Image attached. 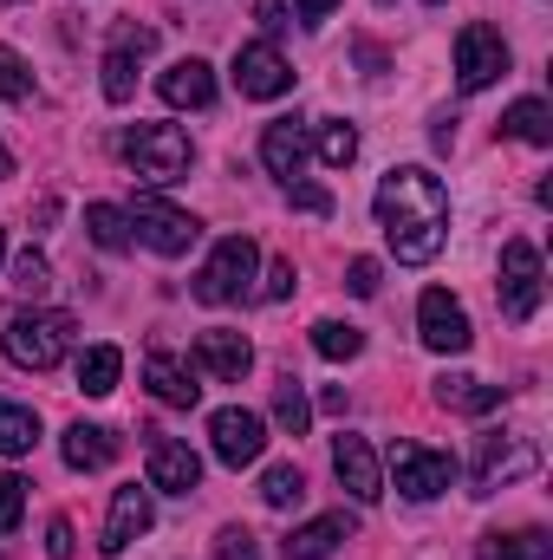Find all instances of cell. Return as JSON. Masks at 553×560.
<instances>
[{"label":"cell","instance_id":"cell-46","mask_svg":"<svg viewBox=\"0 0 553 560\" xmlns=\"http://www.w3.org/2000/svg\"><path fill=\"white\" fill-rule=\"evenodd\" d=\"M0 261H7V235H0Z\"/></svg>","mask_w":553,"mask_h":560},{"label":"cell","instance_id":"cell-22","mask_svg":"<svg viewBox=\"0 0 553 560\" xmlns=\"http://www.w3.org/2000/svg\"><path fill=\"white\" fill-rule=\"evenodd\" d=\"M436 405L443 411H462V418H482V411L502 405V385H482L469 372H449V378H436Z\"/></svg>","mask_w":553,"mask_h":560},{"label":"cell","instance_id":"cell-20","mask_svg":"<svg viewBox=\"0 0 553 560\" xmlns=\"http://www.w3.org/2000/svg\"><path fill=\"white\" fill-rule=\"evenodd\" d=\"M261 163H268V176H280V183H299V163H306V125H299V118H274V125L261 131Z\"/></svg>","mask_w":553,"mask_h":560},{"label":"cell","instance_id":"cell-28","mask_svg":"<svg viewBox=\"0 0 553 560\" xmlns=\"http://www.w3.org/2000/svg\"><path fill=\"white\" fill-rule=\"evenodd\" d=\"M274 423L286 430V436H306V423H313V405H306V392H299L293 372L274 385Z\"/></svg>","mask_w":553,"mask_h":560},{"label":"cell","instance_id":"cell-47","mask_svg":"<svg viewBox=\"0 0 553 560\" xmlns=\"http://www.w3.org/2000/svg\"><path fill=\"white\" fill-rule=\"evenodd\" d=\"M430 7H443V0H430Z\"/></svg>","mask_w":553,"mask_h":560},{"label":"cell","instance_id":"cell-45","mask_svg":"<svg viewBox=\"0 0 553 560\" xmlns=\"http://www.w3.org/2000/svg\"><path fill=\"white\" fill-rule=\"evenodd\" d=\"M7 176H13V150L0 143V183H7Z\"/></svg>","mask_w":553,"mask_h":560},{"label":"cell","instance_id":"cell-23","mask_svg":"<svg viewBox=\"0 0 553 560\" xmlns=\"http://www.w3.org/2000/svg\"><path fill=\"white\" fill-rule=\"evenodd\" d=\"M118 372H125V352H118V346H92V352L79 359V392H85V398H111V392H118Z\"/></svg>","mask_w":553,"mask_h":560},{"label":"cell","instance_id":"cell-37","mask_svg":"<svg viewBox=\"0 0 553 560\" xmlns=\"http://www.w3.org/2000/svg\"><path fill=\"white\" fill-rule=\"evenodd\" d=\"M286 196H293V209H306V215H332V196H326L319 183H286Z\"/></svg>","mask_w":553,"mask_h":560},{"label":"cell","instance_id":"cell-29","mask_svg":"<svg viewBox=\"0 0 553 560\" xmlns=\"http://www.w3.org/2000/svg\"><path fill=\"white\" fill-rule=\"evenodd\" d=\"M313 352L332 359V365H339V359H358V352H365V332H358V326H339V319H319V326H313Z\"/></svg>","mask_w":553,"mask_h":560},{"label":"cell","instance_id":"cell-41","mask_svg":"<svg viewBox=\"0 0 553 560\" xmlns=\"http://www.w3.org/2000/svg\"><path fill=\"white\" fill-rule=\"evenodd\" d=\"M293 293V261H274L268 268V287H261V300H286Z\"/></svg>","mask_w":553,"mask_h":560},{"label":"cell","instance_id":"cell-1","mask_svg":"<svg viewBox=\"0 0 553 560\" xmlns=\"http://www.w3.org/2000/svg\"><path fill=\"white\" fill-rule=\"evenodd\" d=\"M372 209H378V229H385V242H391V255L404 268H423V261L443 255V242H449V196H443V183L430 170H416V163L391 170L378 183Z\"/></svg>","mask_w":553,"mask_h":560},{"label":"cell","instance_id":"cell-25","mask_svg":"<svg viewBox=\"0 0 553 560\" xmlns=\"http://www.w3.org/2000/svg\"><path fill=\"white\" fill-rule=\"evenodd\" d=\"M85 235H92L105 255H125V248H131V215L111 209V202H92V209H85Z\"/></svg>","mask_w":553,"mask_h":560},{"label":"cell","instance_id":"cell-13","mask_svg":"<svg viewBox=\"0 0 553 560\" xmlns=\"http://www.w3.org/2000/svg\"><path fill=\"white\" fill-rule=\"evenodd\" d=\"M196 482H202V456H196L189 443L150 430V489H163V495H196Z\"/></svg>","mask_w":553,"mask_h":560},{"label":"cell","instance_id":"cell-11","mask_svg":"<svg viewBox=\"0 0 553 560\" xmlns=\"http://www.w3.org/2000/svg\"><path fill=\"white\" fill-rule=\"evenodd\" d=\"M416 332H423V346L430 352H469V313H462V300L449 293V287H430L423 300H416Z\"/></svg>","mask_w":553,"mask_h":560},{"label":"cell","instance_id":"cell-43","mask_svg":"<svg viewBox=\"0 0 553 560\" xmlns=\"http://www.w3.org/2000/svg\"><path fill=\"white\" fill-rule=\"evenodd\" d=\"M293 7H299V20H306V26H319V20H326L339 0H293Z\"/></svg>","mask_w":553,"mask_h":560},{"label":"cell","instance_id":"cell-5","mask_svg":"<svg viewBox=\"0 0 553 560\" xmlns=\"http://www.w3.org/2000/svg\"><path fill=\"white\" fill-rule=\"evenodd\" d=\"M255 261H261V248H255L248 235H222L215 255H209L202 275H196V300H202V306H228V300H242L248 280H255Z\"/></svg>","mask_w":553,"mask_h":560},{"label":"cell","instance_id":"cell-3","mask_svg":"<svg viewBox=\"0 0 553 560\" xmlns=\"http://www.w3.org/2000/svg\"><path fill=\"white\" fill-rule=\"evenodd\" d=\"M72 313H13L7 326V359L26 365V372H52L66 352H72Z\"/></svg>","mask_w":553,"mask_h":560},{"label":"cell","instance_id":"cell-2","mask_svg":"<svg viewBox=\"0 0 553 560\" xmlns=\"http://www.w3.org/2000/svg\"><path fill=\"white\" fill-rule=\"evenodd\" d=\"M125 163L138 170L150 189H169V183L189 176L196 143H189L183 125H131V131H125Z\"/></svg>","mask_w":553,"mask_h":560},{"label":"cell","instance_id":"cell-36","mask_svg":"<svg viewBox=\"0 0 553 560\" xmlns=\"http://www.w3.org/2000/svg\"><path fill=\"white\" fill-rule=\"evenodd\" d=\"M215 560H261V541L248 528H222L215 535Z\"/></svg>","mask_w":553,"mask_h":560},{"label":"cell","instance_id":"cell-30","mask_svg":"<svg viewBox=\"0 0 553 560\" xmlns=\"http://www.w3.org/2000/svg\"><path fill=\"white\" fill-rule=\"evenodd\" d=\"M131 92H138V52L111 46V52H105V98H111V105H131Z\"/></svg>","mask_w":553,"mask_h":560},{"label":"cell","instance_id":"cell-27","mask_svg":"<svg viewBox=\"0 0 553 560\" xmlns=\"http://www.w3.org/2000/svg\"><path fill=\"white\" fill-rule=\"evenodd\" d=\"M39 443V418L13 398H0V456H26Z\"/></svg>","mask_w":553,"mask_h":560},{"label":"cell","instance_id":"cell-14","mask_svg":"<svg viewBox=\"0 0 553 560\" xmlns=\"http://www.w3.org/2000/svg\"><path fill=\"white\" fill-rule=\"evenodd\" d=\"M143 385H150V398L169 405V411H196V405H202L196 365H183L176 352H150V359H143Z\"/></svg>","mask_w":553,"mask_h":560},{"label":"cell","instance_id":"cell-26","mask_svg":"<svg viewBox=\"0 0 553 560\" xmlns=\"http://www.w3.org/2000/svg\"><path fill=\"white\" fill-rule=\"evenodd\" d=\"M475 560H553V541L541 528H521V535H489Z\"/></svg>","mask_w":553,"mask_h":560},{"label":"cell","instance_id":"cell-12","mask_svg":"<svg viewBox=\"0 0 553 560\" xmlns=\"http://www.w3.org/2000/svg\"><path fill=\"white\" fill-rule=\"evenodd\" d=\"M235 85H242V98H280V92H293V66L280 59L274 39H248L235 52Z\"/></svg>","mask_w":553,"mask_h":560},{"label":"cell","instance_id":"cell-34","mask_svg":"<svg viewBox=\"0 0 553 560\" xmlns=\"http://www.w3.org/2000/svg\"><path fill=\"white\" fill-rule=\"evenodd\" d=\"M13 287H20V293H33V300L52 287V268H46V255H39V248H26V255L13 261Z\"/></svg>","mask_w":553,"mask_h":560},{"label":"cell","instance_id":"cell-6","mask_svg":"<svg viewBox=\"0 0 553 560\" xmlns=\"http://www.w3.org/2000/svg\"><path fill=\"white\" fill-rule=\"evenodd\" d=\"M541 293H548V280H541V248H534V242H508V248H502V319L528 326V319L541 313Z\"/></svg>","mask_w":553,"mask_h":560},{"label":"cell","instance_id":"cell-4","mask_svg":"<svg viewBox=\"0 0 553 560\" xmlns=\"http://www.w3.org/2000/svg\"><path fill=\"white\" fill-rule=\"evenodd\" d=\"M125 215H131L138 242L150 248V255H163V261H176V255H189V248L202 242V222H196V215H183V209H169L156 189H150V196H138Z\"/></svg>","mask_w":553,"mask_h":560},{"label":"cell","instance_id":"cell-33","mask_svg":"<svg viewBox=\"0 0 553 560\" xmlns=\"http://www.w3.org/2000/svg\"><path fill=\"white\" fill-rule=\"evenodd\" d=\"M0 98H33V72H26V59L13 52V46H0Z\"/></svg>","mask_w":553,"mask_h":560},{"label":"cell","instance_id":"cell-21","mask_svg":"<svg viewBox=\"0 0 553 560\" xmlns=\"http://www.w3.org/2000/svg\"><path fill=\"white\" fill-rule=\"evenodd\" d=\"M59 450H66V469H105L125 443H118V430H105V423H72V430L59 436Z\"/></svg>","mask_w":553,"mask_h":560},{"label":"cell","instance_id":"cell-15","mask_svg":"<svg viewBox=\"0 0 553 560\" xmlns=\"http://www.w3.org/2000/svg\"><path fill=\"white\" fill-rule=\"evenodd\" d=\"M150 522H156V509H150V489H138V482H125L118 495H111V515H105V555H125L138 535H150Z\"/></svg>","mask_w":553,"mask_h":560},{"label":"cell","instance_id":"cell-17","mask_svg":"<svg viewBox=\"0 0 553 560\" xmlns=\"http://www.w3.org/2000/svg\"><path fill=\"white\" fill-rule=\"evenodd\" d=\"M196 365L235 385V378H248V365H255V346H248L242 332H228V326H209V332H196Z\"/></svg>","mask_w":553,"mask_h":560},{"label":"cell","instance_id":"cell-9","mask_svg":"<svg viewBox=\"0 0 553 560\" xmlns=\"http://www.w3.org/2000/svg\"><path fill=\"white\" fill-rule=\"evenodd\" d=\"M209 450H215V463H228V469L261 463V450H268V423H261V411H242V405L215 411V418H209Z\"/></svg>","mask_w":553,"mask_h":560},{"label":"cell","instance_id":"cell-39","mask_svg":"<svg viewBox=\"0 0 553 560\" xmlns=\"http://www.w3.org/2000/svg\"><path fill=\"white\" fill-rule=\"evenodd\" d=\"M46 555H52V560H72V555H79V535H72V522H66V515L46 528Z\"/></svg>","mask_w":553,"mask_h":560},{"label":"cell","instance_id":"cell-10","mask_svg":"<svg viewBox=\"0 0 553 560\" xmlns=\"http://www.w3.org/2000/svg\"><path fill=\"white\" fill-rule=\"evenodd\" d=\"M391 469H398V489L411 502H436L456 482V456L449 450H423V443H391Z\"/></svg>","mask_w":553,"mask_h":560},{"label":"cell","instance_id":"cell-16","mask_svg":"<svg viewBox=\"0 0 553 560\" xmlns=\"http://www.w3.org/2000/svg\"><path fill=\"white\" fill-rule=\"evenodd\" d=\"M332 469H339V482H345L352 502H378L385 495V476H378V456H372L365 436H339L332 443Z\"/></svg>","mask_w":553,"mask_h":560},{"label":"cell","instance_id":"cell-24","mask_svg":"<svg viewBox=\"0 0 553 560\" xmlns=\"http://www.w3.org/2000/svg\"><path fill=\"white\" fill-rule=\"evenodd\" d=\"M502 131H508V138H521V143H534V150H548V143H553V112L541 105V98H515V105H508V118H502Z\"/></svg>","mask_w":553,"mask_h":560},{"label":"cell","instance_id":"cell-8","mask_svg":"<svg viewBox=\"0 0 553 560\" xmlns=\"http://www.w3.org/2000/svg\"><path fill=\"white\" fill-rule=\"evenodd\" d=\"M541 469V443L534 436H482V456H475V495H495L521 476Z\"/></svg>","mask_w":553,"mask_h":560},{"label":"cell","instance_id":"cell-44","mask_svg":"<svg viewBox=\"0 0 553 560\" xmlns=\"http://www.w3.org/2000/svg\"><path fill=\"white\" fill-rule=\"evenodd\" d=\"M319 411H326V418H345V392H339V385H326V392H319Z\"/></svg>","mask_w":553,"mask_h":560},{"label":"cell","instance_id":"cell-38","mask_svg":"<svg viewBox=\"0 0 553 560\" xmlns=\"http://www.w3.org/2000/svg\"><path fill=\"white\" fill-rule=\"evenodd\" d=\"M345 287H352L358 300H372V293H378V261H372V255H358V261L345 268Z\"/></svg>","mask_w":553,"mask_h":560},{"label":"cell","instance_id":"cell-19","mask_svg":"<svg viewBox=\"0 0 553 560\" xmlns=\"http://www.w3.org/2000/svg\"><path fill=\"white\" fill-rule=\"evenodd\" d=\"M339 541H352V515L339 509V515H313V522H299L286 541H280V555L286 560H326Z\"/></svg>","mask_w":553,"mask_h":560},{"label":"cell","instance_id":"cell-40","mask_svg":"<svg viewBox=\"0 0 553 560\" xmlns=\"http://www.w3.org/2000/svg\"><path fill=\"white\" fill-rule=\"evenodd\" d=\"M111 46H125V52H156V33H150V26H118V33H111Z\"/></svg>","mask_w":553,"mask_h":560},{"label":"cell","instance_id":"cell-32","mask_svg":"<svg viewBox=\"0 0 553 560\" xmlns=\"http://www.w3.org/2000/svg\"><path fill=\"white\" fill-rule=\"evenodd\" d=\"M358 156V131L352 125H319V163L326 170H345Z\"/></svg>","mask_w":553,"mask_h":560},{"label":"cell","instance_id":"cell-35","mask_svg":"<svg viewBox=\"0 0 553 560\" xmlns=\"http://www.w3.org/2000/svg\"><path fill=\"white\" fill-rule=\"evenodd\" d=\"M26 515V482L20 476H0V535H13Z\"/></svg>","mask_w":553,"mask_h":560},{"label":"cell","instance_id":"cell-7","mask_svg":"<svg viewBox=\"0 0 553 560\" xmlns=\"http://www.w3.org/2000/svg\"><path fill=\"white\" fill-rule=\"evenodd\" d=\"M508 72V39L489 26V20H469L462 33H456V85L462 92H482V85H495Z\"/></svg>","mask_w":553,"mask_h":560},{"label":"cell","instance_id":"cell-18","mask_svg":"<svg viewBox=\"0 0 553 560\" xmlns=\"http://www.w3.org/2000/svg\"><path fill=\"white\" fill-rule=\"evenodd\" d=\"M156 92H163V105H176V112H209V105H215V72H209L202 59H176V66L156 79Z\"/></svg>","mask_w":553,"mask_h":560},{"label":"cell","instance_id":"cell-31","mask_svg":"<svg viewBox=\"0 0 553 560\" xmlns=\"http://www.w3.org/2000/svg\"><path fill=\"white\" fill-rule=\"evenodd\" d=\"M299 495H306V476H299L293 463H274V469L261 476V502H268V509H293Z\"/></svg>","mask_w":553,"mask_h":560},{"label":"cell","instance_id":"cell-42","mask_svg":"<svg viewBox=\"0 0 553 560\" xmlns=\"http://www.w3.org/2000/svg\"><path fill=\"white\" fill-rule=\"evenodd\" d=\"M255 20L268 26V33H286L293 20H286V0H255Z\"/></svg>","mask_w":553,"mask_h":560}]
</instances>
